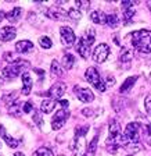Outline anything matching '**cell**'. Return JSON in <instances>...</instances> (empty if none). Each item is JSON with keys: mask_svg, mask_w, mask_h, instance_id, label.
<instances>
[{"mask_svg": "<svg viewBox=\"0 0 151 156\" xmlns=\"http://www.w3.org/2000/svg\"><path fill=\"white\" fill-rule=\"evenodd\" d=\"M39 43H40V46L45 49H50L52 48V39L49 38V36H42V38L39 39Z\"/></svg>", "mask_w": 151, "mask_h": 156, "instance_id": "f1b7e54d", "label": "cell"}, {"mask_svg": "<svg viewBox=\"0 0 151 156\" xmlns=\"http://www.w3.org/2000/svg\"><path fill=\"white\" fill-rule=\"evenodd\" d=\"M33 156H54V155H53L52 149H49V148H45V146H42V148H39V149L35 151Z\"/></svg>", "mask_w": 151, "mask_h": 156, "instance_id": "4316f807", "label": "cell"}, {"mask_svg": "<svg viewBox=\"0 0 151 156\" xmlns=\"http://www.w3.org/2000/svg\"><path fill=\"white\" fill-rule=\"evenodd\" d=\"M148 7H150V9H151V3H148Z\"/></svg>", "mask_w": 151, "mask_h": 156, "instance_id": "ab89813d", "label": "cell"}, {"mask_svg": "<svg viewBox=\"0 0 151 156\" xmlns=\"http://www.w3.org/2000/svg\"><path fill=\"white\" fill-rule=\"evenodd\" d=\"M90 20L94 24H106L107 23V14L101 13V11H93L90 14Z\"/></svg>", "mask_w": 151, "mask_h": 156, "instance_id": "ac0fdd59", "label": "cell"}, {"mask_svg": "<svg viewBox=\"0 0 151 156\" xmlns=\"http://www.w3.org/2000/svg\"><path fill=\"white\" fill-rule=\"evenodd\" d=\"M3 18H4V14L2 13V10H0V23H2V21H3Z\"/></svg>", "mask_w": 151, "mask_h": 156, "instance_id": "74e56055", "label": "cell"}, {"mask_svg": "<svg viewBox=\"0 0 151 156\" xmlns=\"http://www.w3.org/2000/svg\"><path fill=\"white\" fill-rule=\"evenodd\" d=\"M74 63H75V57H74V56L69 55V53L64 55V58H62V64H64V67L67 68V70H71V68L74 67Z\"/></svg>", "mask_w": 151, "mask_h": 156, "instance_id": "7402d4cb", "label": "cell"}, {"mask_svg": "<svg viewBox=\"0 0 151 156\" xmlns=\"http://www.w3.org/2000/svg\"><path fill=\"white\" fill-rule=\"evenodd\" d=\"M132 57H133L132 50H130V49L123 48L122 52H121V56H119V60H121V63H129L130 60H132Z\"/></svg>", "mask_w": 151, "mask_h": 156, "instance_id": "ffe728a7", "label": "cell"}, {"mask_svg": "<svg viewBox=\"0 0 151 156\" xmlns=\"http://www.w3.org/2000/svg\"><path fill=\"white\" fill-rule=\"evenodd\" d=\"M144 138L146 142L151 145V124H146L144 126Z\"/></svg>", "mask_w": 151, "mask_h": 156, "instance_id": "4dcf8cb0", "label": "cell"}, {"mask_svg": "<svg viewBox=\"0 0 151 156\" xmlns=\"http://www.w3.org/2000/svg\"><path fill=\"white\" fill-rule=\"evenodd\" d=\"M54 107H55L54 99H45V101L42 102V105H40V110H42L43 113H52V112L54 110Z\"/></svg>", "mask_w": 151, "mask_h": 156, "instance_id": "d6986e66", "label": "cell"}, {"mask_svg": "<svg viewBox=\"0 0 151 156\" xmlns=\"http://www.w3.org/2000/svg\"><path fill=\"white\" fill-rule=\"evenodd\" d=\"M144 106H146V110H147V113L151 114V95H148V96L146 98Z\"/></svg>", "mask_w": 151, "mask_h": 156, "instance_id": "d590c367", "label": "cell"}, {"mask_svg": "<svg viewBox=\"0 0 151 156\" xmlns=\"http://www.w3.org/2000/svg\"><path fill=\"white\" fill-rule=\"evenodd\" d=\"M85 78H86V81L89 82V84H92L94 88H96L97 91L104 92L107 89V85H106V82H104V80H101L99 71H97L94 67L87 68L86 73H85Z\"/></svg>", "mask_w": 151, "mask_h": 156, "instance_id": "277c9868", "label": "cell"}, {"mask_svg": "<svg viewBox=\"0 0 151 156\" xmlns=\"http://www.w3.org/2000/svg\"><path fill=\"white\" fill-rule=\"evenodd\" d=\"M67 13H68V18L72 20H80V17H82V13L78 9H69Z\"/></svg>", "mask_w": 151, "mask_h": 156, "instance_id": "83f0119b", "label": "cell"}, {"mask_svg": "<svg viewBox=\"0 0 151 156\" xmlns=\"http://www.w3.org/2000/svg\"><path fill=\"white\" fill-rule=\"evenodd\" d=\"M69 117V113H68L67 109H61V110H58L57 113L54 114L52 120V128L53 130H60L62 126L65 124L67 119Z\"/></svg>", "mask_w": 151, "mask_h": 156, "instance_id": "52a82bcc", "label": "cell"}, {"mask_svg": "<svg viewBox=\"0 0 151 156\" xmlns=\"http://www.w3.org/2000/svg\"><path fill=\"white\" fill-rule=\"evenodd\" d=\"M129 156H130V155H129Z\"/></svg>", "mask_w": 151, "mask_h": 156, "instance_id": "7bdbcfd3", "label": "cell"}, {"mask_svg": "<svg viewBox=\"0 0 151 156\" xmlns=\"http://www.w3.org/2000/svg\"><path fill=\"white\" fill-rule=\"evenodd\" d=\"M6 17L10 23L15 24L17 21H19V18L22 17V9H21V7H15V9H13L10 13H7Z\"/></svg>", "mask_w": 151, "mask_h": 156, "instance_id": "2e32d148", "label": "cell"}, {"mask_svg": "<svg viewBox=\"0 0 151 156\" xmlns=\"http://www.w3.org/2000/svg\"><path fill=\"white\" fill-rule=\"evenodd\" d=\"M60 156H64V155H60Z\"/></svg>", "mask_w": 151, "mask_h": 156, "instance_id": "b9f144b4", "label": "cell"}, {"mask_svg": "<svg viewBox=\"0 0 151 156\" xmlns=\"http://www.w3.org/2000/svg\"><path fill=\"white\" fill-rule=\"evenodd\" d=\"M89 131V126H85V127H78L76 130H75V138H79V136H85L86 133Z\"/></svg>", "mask_w": 151, "mask_h": 156, "instance_id": "f546056e", "label": "cell"}, {"mask_svg": "<svg viewBox=\"0 0 151 156\" xmlns=\"http://www.w3.org/2000/svg\"><path fill=\"white\" fill-rule=\"evenodd\" d=\"M49 16L54 20H67L68 13L64 11L60 6H53L52 9H49Z\"/></svg>", "mask_w": 151, "mask_h": 156, "instance_id": "4fadbf2b", "label": "cell"}, {"mask_svg": "<svg viewBox=\"0 0 151 156\" xmlns=\"http://www.w3.org/2000/svg\"><path fill=\"white\" fill-rule=\"evenodd\" d=\"M33 110V105L31 103V102H25L22 106V112L24 113H31V112Z\"/></svg>", "mask_w": 151, "mask_h": 156, "instance_id": "836d02e7", "label": "cell"}, {"mask_svg": "<svg viewBox=\"0 0 151 156\" xmlns=\"http://www.w3.org/2000/svg\"><path fill=\"white\" fill-rule=\"evenodd\" d=\"M0 136H2V138L6 141L7 145H8L10 148H17V146H18V141L14 140V138H11V136H10L8 134L6 133V130H4L3 126H0Z\"/></svg>", "mask_w": 151, "mask_h": 156, "instance_id": "e0dca14e", "label": "cell"}, {"mask_svg": "<svg viewBox=\"0 0 151 156\" xmlns=\"http://www.w3.org/2000/svg\"><path fill=\"white\" fill-rule=\"evenodd\" d=\"M82 113H83V116L89 117V116H92V114H93V110H90V109H83V110H82Z\"/></svg>", "mask_w": 151, "mask_h": 156, "instance_id": "8d00e7d4", "label": "cell"}, {"mask_svg": "<svg viewBox=\"0 0 151 156\" xmlns=\"http://www.w3.org/2000/svg\"><path fill=\"white\" fill-rule=\"evenodd\" d=\"M15 50L18 53H29L33 50V43L29 41H19L15 45Z\"/></svg>", "mask_w": 151, "mask_h": 156, "instance_id": "5bb4252c", "label": "cell"}, {"mask_svg": "<svg viewBox=\"0 0 151 156\" xmlns=\"http://www.w3.org/2000/svg\"><path fill=\"white\" fill-rule=\"evenodd\" d=\"M75 95L78 96L80 102H92L94 99V95L93 92L87 89V88H79V87H75Z\"/></svg>", "mask_w": 151, "mask_h": 156, "instance_id": "8fae6325", "label": "cell"}, {"mask_svg": "<svg viewBox=\"0 0 151 156\" xmlns=\"http://www.w3.org/2000/svg\"><path fill=\"white\" fill-rule=\"evenodd\" d=\"M13 156H25V155H24V153H21V152H17L15 155H13Z\"/></svg>", "mask_w": 151, "mask_h": 156, "instance_id": "f35d334b", "label": "cell"}, {"mask_svg": "<svg viewBox=\"0 0 151 156\" xmlns=\"http://www.w3.org/2000/svg\"><path fill=\"white\" fill-rule=\"evenodd\" d=\"M135 2H122V11H123V23L125 25H130L132 18L135 17Z\"/></svg>", "mask_w": 151, "mask_h": 156, "instance_id": "ba28073f", "label": "cell"}, {"mask_svg": "<svg viewBox=\"0 0 151 156\" xmlns=\"http://www.w3.org/2000/svg\"><path fill=\"white\" fill-rule=\"evenodd\" d=\"M65 89H67L65 84H62V82H55L47 91V96H50V99H54V101L55 99H60V98L65 94Z\"/></svg>", "mask_w": 151, "mask_h": 156, "instance_id": "30bf717a", "label": "cell"}, {"mask_svg": "<svg viewBox=\"0 0 151 156\" xmlns=\"http://www.w3.org/2000/svg\"><path fill=\"white\" fill-rule=\"evenodd\" d=\"M22 78V94L24 95H29L31 94V89H32V78L28 73H24L21 75Z\"/></svg>", "mask_w": 151, "mask_h": 156, "instance_id": "9a60e30c", "label": "cell"}, {"mask_svg": "<svg viewBox=\"0 0 151 156\" xmlns=\"http://www.w3.org/2000/svg\"><path fill=\"white\" fill-rule=\"evenodd\" d=\"M0 148H2V144H0Z\"/></svg>", "mask_w": 151, "mask_h": 156, "instance_id": "60d3db41", "label": "cell"}, {"mask_svg": "<svg viewBox=\"0 0 151 156\" xmlns=\"http://www.w3.org/2000/svg\"><path fill=\"white\" fill-rule=\"evenodd\" d=\"M109 55V46L107 43H100L93 50V60L96 63H104Z\"/></svg>", "mask_w": 151, "mask_h": 156, "instance_id": "8992f818", "label": "cell"}, {"mask_svg": "<svg viewBox=\"0 0 151 156\" xmlns=\"http://www.w3.org/2000/svg\"><path fill=\"white\" fill-rule=\"evenodd\" d=\"M21 105L18 103V102H14L11 106H8V112H10V114H13V116H15V117H19L21 116V113H22V109H21Z\"/></svg>", "mask_w": 151, "mask_h": 156, "instance_id": "603a6c76", "label": "cell"}, {"mask_svg": "<svg viewBox=\"0 0 151 156\" xmlns=\"http://www.w3.org/2000/svg\"><path fill=\"white\" fill-rule=\"evenodd\" d=\"M60 34H61V41L65 46L69 48V46H72L75 43L76 36H75L74 31H72L69 27H61V28H60Z\"/></svg>", "mask_w": 151, "mask_h": 156, "instance_id": "9c48e42d", "label": "cell"}, {"mask_svg": "<svg viewBox=\"0 0 151 156\" xmlns=\"http://www.w3.org/2000/svg\"><path fill=\"white\" fill-rule=\"evenodd\" d=\"M50 73H52L53 77H61L62 71L60 68V64H58L57 60H53L52 62V68H50Z\"/></svg>", "mask_w": 151, "mask_h": 156, "instance_id": "d4e9b609", "label": "cell"}, {"mask_svg": "<svg viewBox=\"0 0 151 156\" xmlns=\"http://www.w3.org/2000/svg\"><path fill=\"white\" fill-rule=\"evenodd\" d=\"M107 25L111 27V28H116L119 24V20H118V16L116 14H108L107 16Z\"/></svg>", "mask_w": 151, "mask_h": 156, "instance_id": "cb8c5ba5", "label": "cell"}, {"mask_svg": "<svg viewBox=\"0 0 151 156\" xmlns=\"http://www.w3.org/2000/svg\"><path fill=\"white\" fill-rule=\"evenodd\" d=\"M130 35H132V45L136 50L142 53L151 52V31L140 29V31H136Z\"/></svg>", "mask_w": 151, "mask_h": 156, "instance_id": "6da1fadb", "label": "cell"}, {"mask_svg": "<svg viewBox=\"0 0 151 156\" xmlns=\"http://www.w3.org/2000/svg\"><path fill=\"white\" fill-rule=\"evenodd\" d=\"M97 141H99V136H94L93 140H92V142L89 144V146H87V156H93L94 152H96V148H97Z\"/></svg>", "mask_w": 151, "mask_h": 156, "instance_id": "484cf974", "label": "cell"}, {"mask_svg": "<svg viewBox=\"0 0 151 156\" xmlns=\"http://www.w3.org/2000/svg\"><path fill=\"white\" fill-rule=\"evenodd\" d=\"M75 6L78 7V10H82V9H87V7L90 6L89 2H75Z\"/></svg>", "mask_w": 151, "mask_h": 156, "instance_id": "e575fe53", "label": "cell"}, {"mask_svg": "<svg viewBox=\"0 0 151 156\" xmlns=\"http://www.w3.org/2000/svg\"><path fill=\"white\" fill-rule=\"evenodd\" d=\"M4 56H6V57H4V58H6V60H7V62H11V63H13V64H17V63H19V58H17L15 57V56H14L13 55V53H6V55H4Z\"/></svg>", "mask_w": 151, "mask_h": 156, "instance_id": "1f68e13d", "label": "cell"}, {"mask_svg": "<svg viewBox=\"0 0 151 156\" xmlns=\"http://www.w3.org/2000/svg\"><path fill=\"white\" fill-rule=\"evenodd\" d=\"M33 121H36L38 127H42L43 126V120H42V114L39 113V112L35 110V114H33Z\"/></svg>", "mask_w": 151, "mask_h": 156, "instance_id": "d6a6232c", "label": "cell"}, {"mask_svg": "<svg viewBox=\"0 0 151 156\" xmlns=\"http://www.w3.org/2000/svg\"><path fill=\"white\" fill-rule=\"evenodd\" d=\"M24 66H28V63L19 62V63H17V64H10L2 70V75H3L4 78H8V80H11V78L14 80V78L18 77L19 74L21 75L24 74V70H25Z\"/></svg>", "mask_w": 151, "mask_h": 156, "instance_id": "5b68a950", "label": "cell"}, {"mask_svg": "<svg viewBox=\"0 0 151 156\" xmlns=\"http://www.w3.org/2000/svg\"><path fill=\"white\" fill-rule=\"evenodd\" d=\"M136 80H137V77H129L128 80H126L125 82L122 84V87H121V92H128V91H130V88L135 85V82H136Z\"/></svg>", "mask_w": 151, "mask_h": 156, "instance_id": "44dd1931", "label": "cell"}, {"mask_svg": "<svg viewBox=\"0 0 151 156\" xmlns=\"http://www.w3.org/2000/svg\"><path fill=\"white\" fill-rule=\"evenodd\" d=\"M94 34H96L94 29L89 28L86 31V34H85L76 43V52L83 58H87L90 55V48H92V45L94 43V39H96V35H94Z\"/></svg>", "mask_w": 151, "mask_h": 156, "instance_id": "7a4b0ae2", "label": "cell"}, {"mask_svg": "<svg viewBox=\"0 0 151 156\" xmlns=\"http://www.w3.org/2000/svg\"><path fill=\"white\" fill-rule=\"evenodd\" d=\"M121 144L125 148L129 145L139 144V124L137 123H129L126 126L123 135H121Z\"/></svg>", "mask_w": 151, "mask_h": 156, "instance_id": "3957f363", "label": "cell"}, {"mask_svg": "<svg viewBox=\"0 0 151 156\" xmlns=\"http://www.w3.org/2000/svg\"><path fill=\"white\" fill-rule=\"evenodd\" d=\"M15 36H17V31L14 27H3L0 29V41H3V42L13 41Z\"/></svg>", "mask_w": 151, "mask_h": 156, "instance_id": "7c38bea8", "label": "cell"}]
</instances>
